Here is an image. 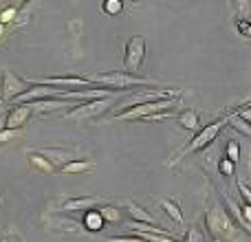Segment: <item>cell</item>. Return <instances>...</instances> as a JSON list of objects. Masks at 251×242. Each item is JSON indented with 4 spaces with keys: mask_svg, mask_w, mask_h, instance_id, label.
<instances>
[{
    "mask_svg": "<svg viewBox=\"0 0 251 242\" xmlns=\"http://www.w3.org/2000/svg\"><path fill=\"white\" fill-rule=\"evenodd\" d=\"M238 33L243 35V38H251V24H249V20H238Z\"/></svg>",
    "mask_w": 251,
    "mask_h": 242,
    "instance_id": "28",
    "label": "cell"
},
{
    "mask_svg": "<svg viewBox=\"0 0 251 242\" xmlns=\"http://www.w3.org/2000/svg\"><path fill=\"white\" fill-rule=\"evenodd\" d=\"M143 60H146V38L143 35H132L126 42V51H124V73L128 75H139Z\"/></svg>",
    "mask_w": 251,
    "mask_h": 242,
    "instance_id": "7",
    "label": "cell"
},
{
    "mask_svg": "<svg viewBox=\"0 0 251 242\" xmlns=\"http://www.w3.org/2000/svg\"><path fill=\"white\" fill-rule=\"evenodd\" d=\"M29 88H31L29 79H22L20 75L11 73L9 69L0 71V101H16Z\"/></svg>",
    "mask_w": 251,
    "mask_h": 242,
    "instance_id": "8",
    "label": "cell"
},
{
    "mask_svg": "<svg viewBox=\"0 0 251 242\" xmlns=\"http://www.w3.org/2000/svg\"><path fill=\"white\" fill-rule=\"evenodd\" d=\"M97 212L101 214V218H104L106 225H117L119 220H122V214H119L117 207H113V205H101V207H97Z\"/></svg>",
    "mask_w": 251,
    "mask_h": 242,
    "instance_id": "18",
    "label": "cell"
},
{
    "mask_svg": "<svg viewBox=\"0 0 251 242\" xmlns=\"http://www.w3.org/2000/svg\"><path fill=\"white\" fill-rule=\"evenodd\" d=\"M225 128V119H218V121H212L209 125H205L203 130H201L196 137H192V141L185 145V150H181V154L174 159V163H178V161L183 159V156L192 154V152H199V150H205L207 145H212L214 139L221 134V130Z\"/></svg>",
    "mask_w": 251,
    "mask_h": 242,
    "instance_id": "6",
    "label": "cell"
},
{
    "mask_svg": "<svg viewBox=\"0 0 251 242\" xmlns=\"http://www.w3.org/2000/svg\"><path fill=\"white\" fill-rule=\"evenodd\" d=\"M178 97V91H172V88H139V91L130 93L128 97L119 99V108L117 113H124V110L132 108V106H139V104H146V101H159V99H176ZM115 113V115H117Z\"/></svg>",
    "mask_w": 251,
    "mask_h": 242,
    "instance_id": "5",
    "label": "cell"
},
{
    "mask_svg": "<svg viewBox=\"0 0 251 242\" xmlns=\"http://www.w3.org/2000/svg\"><path fill=\"white\" fill-rule=\"evenodd\" d=\"M205 231L201 229V227H190V229L185 231V236L181 238V242H205Z\"/></svg>",
    "mask_w": 251,
    "mask_h": 242,
    "instance_id": "24",
    "label": "cell"
},
{
    "mask_svg": "<svg viewBox=\"0 0 251 242\" xmlns=\"http://www.w3.org/2000/svg\"><path fill=\"white\" fill-rule=\"evenodd\" d=\"M161 209L172 218L174 225H183V212H181V207H178V203L174 198H163L161 200Z\"/></svg>",
    "mask_w": 251,
    "mask_h": 242,
    "instance_id": "17",
    "label": "cell"
},
{
    "mask_svg": "<svg viewBox=\"0 0 251 242\" xmlns=\"http://www.w3.org/2000/svg\"><path fill=\"white\" fill-rule=\"evenodd\" d=\"M238 190H240V196H243V200H245V205H249V200H251V192H249V185L245 181H238Z\"/></svg>",
    "mask_w": 251,
    "mask_h": 242,
    "instance_id": "29",
    "label": "cell"
},
{
    "mask_svg": "<svg viewBox=\"0 0 251 242\" xmlns=\"http://www.w3.org/2000/svg\"><path fill=\"white\" fill-rule=\"evenodd\" d=\"M218 172H221L223 176H231V174L236 172V165L227 159H221V163H218Z\"/></svg>",
    "mask_w": 251,
    "mask_h": 242,
    "instance_id": "27",
    "label": "cell"
},
{
    "mask_svg": "<svg viewBox=\"0 0 251 242\" xmlns=\"http://www.w3.org/2000/svg\"><path fill=\"white\" fill-rule=\"evenodd\" d=\"M4 31H7V26H4V24H0V40L4 38Z\"/></svg>",
    "mask_w": 251,
    "mask_h": 242,
    "instance_id": "33",
    "label": "cell"
},
{
    "mask_svg": "<svg viewBox=\"0 0 251 242\" xmlns=\"http://www.w3.org/2000/svg\"><path fill=\"white\" fill-rule=\"evenodd\" d=\"M119 99H122L119 95H110V97H101V99H91V101H86V104H77V106H73V108H69L66 119H71V121L97 119V117H101V115H106L108 110H113Z\"/></svg>",
    "mask_w": 251,
    "mask_h": 242,
    "instance_id": "3",
    "label": "cell"
},
{
    "mask_svg": "<svg viewBox=\"0 0 251 242\" xmlns=\"http://www.w3.org/2000/svg\"><path fill=\"white\" fill-rule=\"evenodd\" d=\"M4 128H7V113L0 115V130H4Z\"/></svg>",
    "mask_w": 251,
    "mask_h": 242,
    "instance_id": "32",
    "label": "cell"
},
{
    "mask_svg": "<svg viewBox=\"0 0 251 242\" xmlns=\"http://www.w3.org/2000/svg\"><path fill=\"white\" fill-rule=\"evenodd\" d=\"M124 205H126V212H128L130 218H132V222H139V225H154V216H152L150 212H146L141 205L132 203L130 198H126Z\"/></svg>",
    "mask_w": 251,
    "mask_h": 242,
    "instance_id": "13",
    "label": "cell"
},
{
    "mask_svg": "<svg viewBox=\"0 0 251 242\" xmlns=\"http://www.w3.org/2000/svg\"><path fill=\"white\" fill-rule=\"evenodd\" d=\"M178 106V97L176 99H159V101H146V104L132 106V108L124 110V113H117L115 117L124 119V121H143L148 117H154V115L161 113H172V108Z\"/></svg>",
    "mask_w": 251,
    "mask_h": 242,
    "instance_id": "4",
    "label": "cell"
},
{
    "mask_svg": "<svg viewBox=\"0 0 251 242\" xmlns=\"http://www.w3.org/2000/svg\"><path fill=\"white\" fill-rule=\"evenodd\" d=\"M88 82L97 88H108V91H126V88H143V86H150V84H156L154 79H148V77H139V75H128L124 71H113V73H95V75H88Z\"/></svg>",
    "mask_w": 251,
    "mask_h": 242,
    "instance_id": "1",
    "label": "cell"
},
{
    "mask_svg": "<svg viewBox=\"0 0 251 242\" xmlns=\"http://www.w3.org/2000/svg\"><path fill=\"white\" fill-rule=\"evenodd\" d=\"M16 16H18V4H11V7L2 9V11H0V24L7 26V22H13Z\"/></svg>",
    "mask_w": 251,
    "mask_h": 242,
    "instance_id": "26",
    "label": "cell"
},
{
    "mask_svg": "<svg viewBox=\"0 0 251 242\" xmlns=\"http://www.w3.org/2000/svg\"><path fill=\"white\" fill-rule=\"evenodd\" d=\"M101 11H104L106 16H119V13L124 11V2L122 0H104V2H101Z\"/></svg>",
    "mask_w": 251,
    "mask_h": 242,
    "instance_id": "23",
    "label": "cell"
},
{
    "mask_svg": "<svg viewBox=\"0 0 251 242\" xmlns=\"http://www.w3.org/2000/svg\"><path fill=\"white\" fill-rule=\"evenodd\" d=\"M91 169H95V163L88 159H73L69 161L66 165H62L60 172L64 174H79V172H91Z\"/></svg>",
    "mask_w": 251,
    "mask_h": 242,
    "instance_id": "16",
    "label": "cell"
},
{
    "mask_svg": "<svg viewBox=\"0 0 251 242\" xmlns=\"http://www.w3.org/2000/svg\"><path fill=\"white\" fill-rule=\"evenodd\" d=\"M29 163L33 165V168L38 169V172H44V174H53V172H55V168H53V165L49 163V161L44 159V156L33 154V152H31V150H29Z\"/></svg>",
    "mask_w": 251,
    "mask_h": 242,
    "instance_id": "20",
    "label": "cell"
},
{
    "mask_svg": "<svg viewBox=\"0 0 251 242\" xmlns=\"http://www.w3.org/2000/svg\"><path fill=\"white\" fill-rule=\"evenodd\" d=\"M31 115H33V108H31V104H16L7 113V130L20 132V128H25L26 121L31 119Z\"/></svg>",
    "mask_w": 251,
    "mask_h": 242,
    "instance_id": "11",
    "label": "cell"
},
{
    "mask_svg": "<svg viewBox=\"0 0 251 242\" xmlns=\"http://www.w3.org/2000/svg\"><path fill=\"white\" fill-rule=\"evenodd\" d=\"M225 125H231V128H236L238 132H243V134H251V125H249V121H245V119H240V117H236L234 113H229L225 117Z\"/></svg>",
    "mask_w": 251,
    "mask_h": 242,
    "instance_id": "21",
    "label": "cell"
},
{
    "mask_svg": "<svg viewBox=\"0 0 251 242\" xmlns=\"http://www.w3.org/2000/svg\"><path fill=\"white\" fill-rule=\"evenodd\" d=\"M205 225H207V231L216 242H231L238 234L234 220H231L229 212L225 207L214 203L212 207H207V214H205Z\"/></svg>",
    "mask_w": 251,
    "mask_h": 242,
    "instance_id": "2",
    "label": "cell"
},
{
    "mask_svg": "<svg viewBox=\"0 0 251 242\" xmlns=\"http://www.w3.org/2000/svg\"><path fill=\"white\" fill-rule=\"evenodd\" d=\"M31 7H33L31 2H20V4H18V16H16V20H13L18 26L26 24V20H29V16H31V13H29Z\"/></svg>",
    "mask_w": 251,
    "mask_h": 242,
    "instance_id": "25",
    "label": "cell"
},
{
    "mask_svg": "<svg viewBox=\"0 0 251 242\" xmlns=\"http://www.w3.org/2000/svg\"><path fill=\"white\" fill-rule=\"evenodd\" d=\"M31 152H33V154L44 156V159H47L55 169H57V168H62V165H66L69 161H73V159H75L73 152L62 150V147H35V150H31Z\"/></svg>",
    "mask_w": 251,
    "mask_h": 242,
    "instance_id": "12",
    "label": "cell"
},
{
    "mask_svg": "<svg viewBox=\"0 0 251 242\" xmlns=\"http://www.w3.org/2000/svg\"><path fill=\"white\" fill-rule=\"evenodd\" d=\"M100 205H106L101 196H77V198H66L57 209L60 212H79V209H97Z\"/></svg>",
    "mask_w": 251,
    "mask_h": 242,
    "instance_id": "10",
    "label": "cell"
},
{
    "mask_svg": "<svg viewBox=\"0 0 251 242\" xmlns=\"http://www.w3.org/2000/svg\"><path fill=\"white\" fill-rule=\"evenodd\" d=\"M82 227L84 231H91V234H97V231H101L106 227L104 218H101V214L97 212V209H88L86 214H84V220H82Z\"/></svg>",
    "mask_w": 251,
    "mask_h": 242,
    "instance_id": "15",
    "label": "cell"
},
{
    "mask_svg": "<svg viewBox=\"0 0 251 242\" xmlns=\"http://www.w3.org/2000/svg\"><path fill=\"white\" fill-rule=\"evenodd\" d=\"M178 123H181V128H185V130H196L199 128V115L194 113V110H183V113H178Z\"/></svg>",
    "mask_w": 251,
    "mask_h": 242,
    "instance_id": "19",
    "label": "cell"
},
{
    "mask_svg": "<svg viewBox=\"0 0 251 242\" xmlns=\"http://www.w3.org/2000/svg\"><path fill=\"white\" fill-rule=\"evenodd\" d=\"M49 227H51L53 231H62V234H71V236L84 234V227L79 225V222L71 220V218H51Z\"/></svg>",
    "mask_w": 251,
    "mask_h": 242,
    "instance_id": "14",
    "label": "cell"
},
{
    "mask_svg": "<svg viewBox=\"0 0 251 242\" xmlns=\"http://www.w3.org/2000/svg\"><path fill=\"white\" fill-rule=\"evenodd\" d=\"M16 134H18V132H13V130H7V128L0 130V143H4V141H9V139H13Z\"/></svg>",
    "mask_w": 251,
    "mask_h": 242,
    "instance_id": "31",
    "label": "cell"
},
{
    "mask_svg": "<svg viewBox=\"0 0 251 242\" xmlns=\"http://www.w3.org/2000/svg\"><path fill=\"white\" fill-rule=\"evenodd\" d=\"M31 84H42V86H51L57 91H84V88H97L88 82L86 77H75V75H60V77H40Z\"/></svg>",
    "mask_w": 251,
    "mask_h": 242,
    "instance_id": "9",
    "label": "cell"
},
{
    "mask_svg": "<svg viewBox=\"0 0 251 242\" xmlns=\"http://www.w3.org/2000/svg\"><path fill=\"white\" fill-rule=\"evenodd\" d=\"M225 152H227V156L225 159L227 161H231V163H238V159H240V143L236 141V139H229L227 141V145H225Z\"/></svg>",
    "mask_w": 251,
    "mask_h": 242,
    "instance_id": "22",
    "label": "cell"
},
{
    "mask_svg": "<svg viewBox=\"0 0 251 242\" xmlns=\"http://www.w3.org/2000/svg\"><path fill=\"white\" fill-rule=\"evenodd\" d=\"M106 242H143V240L137 238V236H113V238H108Z\"/></svg>",
    "mask_w": 251,
    "mask_h": 242,
    "instance_id": "30",
    "label": "cell"
}]
</instances>
